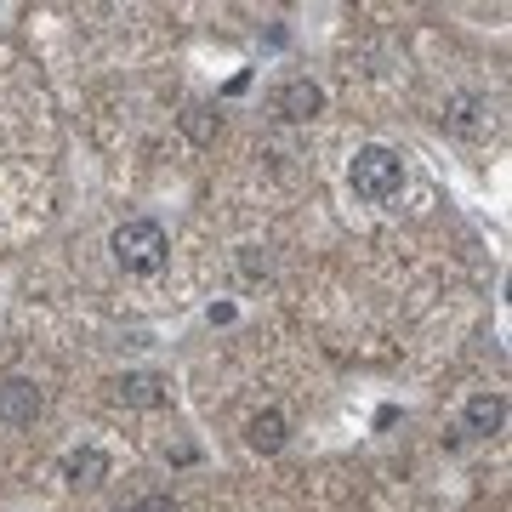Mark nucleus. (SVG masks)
<instances>
[{"label":"nucleus","instance_id":"5","mask_svg":"<svg viewBox=\"0 0 512 512\" xmlns=\"http://www.w3.org/2000/svg\"><path fill=\"white\" fill-rule=\"evenodd\" d=\"M501 427H507V399L501 393H473L467 410H461V433L467 439H495Z\"/></svg>","mask_w":512,"mask_h":512},{"label":"nucleus","instance_id":"6","mask_svg":"<svg viewBox=\"0 0 512 512\" xmlns=\"http://www.w3.org/2000/svg\"><path fill=\"white\" fill-rule=\"evenodd\" d=\"M444 126L456 131V137H490V126H495L490 97H450V109H444Z\"/></svg>","mask_w":512,"mask_h":512},{"label":"nucleus","instance_id":"11","mask_svg":"<svg viewBox=\"0 0 512 512\" xmlns=\"http://www.w3.org/2000/svg\"><path fill=\"white\" fill-rule=\"evenodd\" d=\"M126 512H183V507H177L171 495H137V501H131Z\"/></svg>","mask_w":512,"mask_h":512},{"label":"nucleus","instance_id":"4","mask_svg":"<svg viewBox=\"0 0 512 512\" xmlns=\"http://www.w3.org/2000/svg\"><path fill=\"white\" fill-rule=\"evenodd\" d=\"M40 410H46V393H40V382H29V376H0V427H35Z\"/></svg>","mask_w":512,"mask_h":512},{"label":"nucleus","instance_id":"7","mask_svg":"<svg viewBox=\"0 0 512 512\" xmlns=\"http://www.w3.org/2000/svg\"><path fill=\"white\" fill-rule=\"evenodd\" d=\"M245 444H251L256 456H279V450L291 444V421H285V410H256V416L245 421Z\"/></svg>","mask_w":512,"mask_h":512},{"label":"nucleus","instance_id":"9","mask_svg":"<svg viewBox=\"0 0 512 512\" xmlns=\"http://www.w3.org/2000/svg\"><path fill=\"white\" fill-rule=\"evenodd\" d=\"M63 478H69L74 490H97V484L109 478V456H103L97 444H80V450L63 456Z\"/></svg>","mask_w":512,"mask_h":512},{"label":"nucleus","instance_id":"2","mask_svg":"<svg viewBox=\"0 0 512 512\" xmlns=\"http://www.w3.org/2000/svg\"><path fill=\"white\" fill-rule=\"evenodd\" d=\"M109 251H114V262H120V274L148 279V274H160V268H165L171 239H165V228L154 217H126L120 228H114Z\"/></svg>","mask_w":512,"mask_h":512},{"label":"nucleus","instance_id":"8","mask_svg":"<svg viewBox=\"0 0 512 512\" xmlns=\"http://www.w3.org/2000/svg\"><path fill=\"white\" fill-rule=\"evenodd\" d=\"M114 399L131 404V410H154L165 399V376H154V370H126V376H114Z\"/></svg>","mask_w":512,"mask_h":512},{"label":"nucleus","instance_id":"3","mask_svg":"<svg viewBox=\"0 0 512 512\" xmlns=\"http://www.w3.org/2000/svg\"><path fill=\"white\" fill-rule=\"evenodd\" d=\"M268 109H274V120H285V126H308V120L325 114V86L308 80V74H291V80H279L274 86Z\"/></svg>","mask_w":512,"mask_h":512},{"label":"nucleus","instance_id":"1","mask_svg":"<svg viewBox=\"0 0 512 512\" xmlns=\"http://www.w3.org/2000/svg\"><path fill=\"white\" fill-rule=\"evenodd\" d=\"M348 188L365 205H393L404 194V154L399 148H382V143H365L348 160Z\"/></svg>","mask_w":512,"mask_h":512},{"label":"nucleus","instance_id":"12","mask_svg":"<svg viewBox=\"0 0 512 512\" xmlns=\"http://www.w3.org/2000/svg\"><path fill=\"white\" fill-rule=\"evenodd\" d=\"M239 262H245V274H268V256H256V245H245V256H239Z\"/></svg>","mask_w":512,"mask_h":512},{"label":"nucleus","instance_id":"10","mask_svg":"<svg viewBox=\"0 0 512 512\" xmlns=\"http://www.w3.org/2000/svg\"><path fill=\"white\" fill-rule=\"evenodd\" d=\"M183 131L194 137V143H217V131H222V114H211L205 103H194V109L183 114Z\"/></svg>","mask_w":512,"mask_h":512}]
</instances>
